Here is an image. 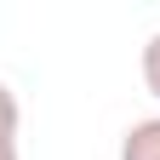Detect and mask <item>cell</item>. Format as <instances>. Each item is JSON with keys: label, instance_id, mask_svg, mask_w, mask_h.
<instances>
[{"label": "cell", "instance_id": "cell-1", "mask_svg": "<svg viewBox=\"0 0 160 160\" xmlns=\"http://www.w3.org/2000/svg\"><path fill=\"white\" fill-rule=\"evenodd\" d=\"M120 160H160V114L126 126V137H120Z\"/></svg>", "mask_w": 160, "mask_h": 160}, {"label": "cell", "instance_id": "cell-2", "mask_svg": "<svg viewBox=\"0 0 160 160\" xmlns=\"http://www.w3.org/2000/svg\"><path fill=\"white\" fill-rule=\"evenodd\" d=\"M17 126H23V109H17L12 86L0 80V143H17Z\"/></svg>", "mask_w": 160, "mask_h": 160}, {"label": "cell", "instance_id": "cell-3", "mask_svg": "<svg viewBox=\"0 0 160 160\" xmlns=\"http://www.w3.org/2000/svg\"><path fill=\"white\" fill-rule=\"evenodd\" d=\"M143 86H149V97L160 103V29L149 34V46H143Z\"/></svg>", "mask_w": 160, "mask_h": 160}, {"label": "cell", "instance_id": "cell-4", "mask_svg": "<svg viewBox=\"0 0 160 160\" xmlns=\"http://www.w3.org/2000/svg\"><path fill=\"white\" fill-rule=\"evenodd\" d=\"M0 160H17V143H0Z\"/></svg>", "mask_w": 160, "mask_h": 160}]
</instances>
